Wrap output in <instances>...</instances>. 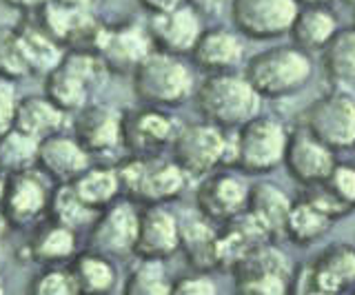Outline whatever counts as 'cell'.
I'll return each instance as SVG.
<instances>
[{
	"label": "cell",
	"instance_id": "44dd1931",
	"mask_svg": "<svg viewBox=\"0 0 355 295\" xmlns=\"http://www.w3.org/2000/svg\"><path fill=\"white\" fill-rule=\"evenodd\" d=\"M180 251V215L169 204H144L138 215L133 258L169 260Z\"/></svg>",
	"mask_w": 355,
	"mask_h": 295
},
{
	"label": "cell",
	"instance_id": "1f68e13d",
	"mask_svg": "<svg viewBox=\"0 0 355 295\" xmlns=\"http://www.w3.org/2000/svg\"><path fill=\"white\" fill-rule=\"evenodd\" d=\"M333 222L336 220H331L324 211H320L313 202L302 195V198L293 200L291 209H288L284 238L295 247H311L331 231Z\"/></svg>",
	"mask_w": 355,
	"mask_h": 295
},
{
	"label": "cell",
	"instance_id": "60d3db41",
	"mask_svg": "<svg viewBox=\"0 0 355 295\" xmlns=\"http://www.w3.org/2000/svg\"><path fill=\"white\" fill-rule=\"evenodd\" d=\"M18 91L16 82L0 78V136L14 127V114H16V102H18Z\"/></svg>",
	"mask_w": 355,
	"mask_h": 295
},
{
	"label": "cell",
	"instance_id": "681fc988",
	"mask_svg": "<svg viewBox=\"0 0 355 295\" xmlns=\"http://www.w3.org/2000/svg\"><path fill=\"white\" fill-rule=\"evenodd\" d=\"M347 5H351V7H355V0H344Z\"/></svg>",
	"mask_w": 355,
	"mask_h": 295
},
{
	"label": "cell",
	"instance_id": "52a82bcc",
	"mask_svg": "<svg viewBox=\"0 0 355 295\" xmlns=\"http://www.w3.org/2000/svg\"><path fill=\"white\" fill-rule=\"evenodd\" d=\"M229 131L209 120L180 125L171 145V158L184 169L189 178H202L207 173L225 167Z\"/></svg>",
	"mask_w": 355,
	"mask_h": 295
},
{
	"label": "cell",
	"instance_id": "4dcf8cb0",
	"mask_svg": "<svg viewBox=\"0 0 355 295\" xmlns=\"http://www.w3.org/2000/svg\"><path fill=\"white\" fill-rule=\"evenodd\" d=\"M340 29V20L331 7H300L288 36L306 53H320Z\"/></svg>",
	"mask_w": 355,
	"mask_h": 295
},
{
	"label": "cell",
	"instance_id": "d6986e66",
	"mask_svg": "<svg viewBox=\"0 0 355 295\" xmlns=\"http://www.w3.org/2000/svg\"><path fill=\"white\" fill-rule=\"evenodd\" d=\"M38 23L60 42L64 49H94L103 23L96 18L94 7H78L51 0L38 12Z\"/></svg>",
	"mask_w": 355,
	"mask_h": 295
},
{
	"label": "cell",
	"instance_id": "f907efd6",
	"mask_svg": "<svg viewBox=\"0 0 355 295\" xmlns=\"http://www.w3.org/2000/svg\"><path fill=\"white\" fill-rule=\"evenodd\" d=\"M353 27H355V7H353Z\"/></svg>",
	"mask_w": 355,
	"mask_h": 295
},
{
	"label": "cell",
	"instance_id": "f1b7e54d",
	"mask_svg": "<svg viewBox=\"0 0 355 295\" xmlns=\"http://www.w3.org/2000/svg\"><path fill=\"white\" fill-rule=\"evenodd\" d=\"M16 29H18L20 45H22V51H25L31 75H42L44 78L49 71L58 67L67 49L38 23V20L22 18L20 23H16Z\"/></svg>",
	"mask_w": 355,
	"mask_h": 295
},
{
	"label": "cell",
	"instance_id": "f546056e",
	"mask_svg": "<svg viewBox=\"0 0 355 295\" xmlns=\"http://www.w3.org/2000/svg\"><path fill=\"white\" fill-rule=\"evenodd\" d=\"M69 269L73 273L78 293L87 295H105L118 289V267L114 265V258L100 253L96 249L78 251L71 258Z\"/></svg>",
	"mask_w": 355,
	"mask_h": 295
},
{
	"label": "cell",
	"instance_id": "e0dca14e",
	"mask_svg": "<svg viewBox=\"0 0 355 295\" xmlns=\"http://www.w3.org/2000/svg\"><path fill=\"white\" fill-rule=\"evenodd\" d=\"M122 118L120 107L107 102H89L73 114V138L89 151L92 158H107L122 149Z\"/></svg>",
	"mask_w": 355,
	"mask_h": 295
},
{
	"label": "cell",
	"instance_id": "2e32d148",
	"mask_svg": "<svg viewBox=\"0 0 355 295\" xmlns=\"http://www.w3.org/2000/svg\"><path fill=\"white\" fill-rule=\"evenodd\" d=\"M295 0H231L233 29L251 40H275L288 34L297 16Z\"/></svg>",
	"mask_w": 355,
	"mask_h": 295
},
{
	"label": "cell",
	"instance_id": "e575fe53",
	"mask_svg": "<svg viewBox=\"0 0 355 295\" xmlns=\"http://www.w3.org/2000/svg\"><path fill=\"white\" fill-rule=\"evenodd\" d=\"M171 287L173 278L166 269V260L136 258L120 291L125 295H166L171 293Z\"/></svg>",
	"mask_w": 355,
	"mask_h": 295
},
{
	"label": "cell",
	"instance_id": "6da1fadb",
	"mask_svg": "<svg viewBox=\"0 0 355 295\" xmlns=\"http://www.w3.org/2000/svg\"><path fill=\"white\" fill-rule=\"evenodd\" d=\"M193 102L202 120H209L222 129H238L251 118L262 114L264 98L242 71L205 73L196 84Z\"/></svg>",
	"mask_w": 355,
	"mask_h": 295
},
{
	"label": "cell",
	"instance_id": "ba28073f",
	"mask_svg": "<svg viewBox=\"0 0 355 295\" xmlns=\"http://www.w3.org/2000/svg\"><path fill=\"white\" fill-rule=\"evenodd\" d=\"M238 293L247 295H282L291 291L293 267L284 251L273 240L251 249L231 269Z\"/></svg>",
	"mask_w": 355,
	"mask_h": 295
},
{
	"label": "cell",
	"instance_id": "cb8c5ba5",
	"mask_svg": "<svg viewBox=\"0 0 355 295\" xmlns=\"http://www.w3.org/2000/svg\"><path fill=\"white\" fill-rule=\"evenodd\" d=\"M27 262L36 265H69L78 253V231L44 217L33 226L29 242L22 247Z\"/></svg>",
	"mask_w": 355,
	"mask_h": 295
},
{
	"label": "cell",
	"instance_id": "bcb514c9",
	"mask_svg": "<svg viewBox=\"0 0 355 295\" xmlns=\"http://www.w3.org/2000/svg\"><path fill=\"white\" fill-rule=\"evenodd\" d=\"M62 3L78 5V7H94V0H62Z\"/></svg>",
	"mask_w": 355,
	"mask_h": 295
},
{
	"label": "cell",
	"instance_id": "5b68a950",
	"mask_svg": "<svg viewBox=\"0 0 355 295\" xmlns=\"http://www.w3.org/2000/svg\"><path fill=\"white\" fill-rule=\"evenodd\" d=\"M111 71L94 49H67L60 64L44 75V96L73 116L103 91Z\"/></svg>",
	"mask_w": 355,
	"mask_h": 295
},
{
	"label": "cell",
	"instance_id": "83f0119b",
	"mask_svg": "<svg viewBox=\"0 0 355 295\" xmlns=\"http://www.w3.org/2000/svg\"><path fill=\"white\" fill-rule=\"evenodd\" d=\"M218 229L220 224L200 213L180 217V251L189 269H218Z\"/></svg>",
	"mask_w": 355,
	"mask_h": 295
},
{
	"label": "cell",
	"instance_id": "f35d334b",
	"mask_svg": "<svg viewBox=\"0 0 355 295\" xmlns=\"http://www.w3.org/2000/svg\"><path fill=\"white\" fill-rule=\"evenodd\" d=\"M33 295H78L69 265H44L29 282Z\"/></svg>",
	"mask_w": 355,
	"mask_h": 295
},
{
	"label": "cell",
	"instance_id": "d590c367",
	"mask_svg": "<svg viewBox=\"0 0 355 295\" xmlns=\"http://www.w3.org/2000/svg\"><path fill=\"white\" fill-rule=\"evenodd\" d=\"M96 209H92V206L80 200V195L76 193L71 182L53 184L51 187L47 209V217H51V220L69 226L73 231H83V229L92 226V222L96 220Z\"/></svg>",
	"mask_w": 355,
	"mask_h": 295
},
{
	"label": "cell",
	"instance_id": "603a6c76",
	"mask_svg": "<svg viewBox=\"0 0 355 295\" xmlns=\"http://www.w3.org/2000/svg\"><path fill=\"white\" fill-rule=\"evenodd\" d=\"M89 151L73 136L64 131L40 140L38 145V171L44 173L53 184L73 182L80 173L92 165Z\"/></svg>",
	"mask_w": 355,
	"mask_h": 295
},
{
	"label": "cell",
	"instance_id": "74e56055",
	"mask_svg": "<svg viewBox=\"0 0 355 295\" xmlns=\"http://www.w3.org/2000/svg\"><path fill=\"white\" fill-rule=\"evenodd\" d=\"M29 64L16 25H0V78L20 82L29 78Z\"/></svg>",
	"mask_w": 355,
	"mask_h": 295
},
{
	"label": "cell",
	"instance_id": "277c9868",
	"mask_svg": "<svg viewBox=\"0 0 355 295\" xmlns=\"http://www.w3.org/2000/svg\"><path fill=\"white\" fill-rule=\"evenodd\" d=\"M133 93L140 105L175 109L196 91L193 64L184 56L153 49L131 73Z\"/></svg>",
	"mask_w": 355,
	"mask_h": 295
},
{
	"label": "cell",
	"instance_id": "7bdbcfd3",
	"mask_svg": "<svg viewBox=\"0 0 355 295\" xmlns=\"http://www.w3.org/2000/svg\"><path fill=\"white\" fill-rule=\"evenodd\" d=\"M9 9H16L22 14H38L44 5H49L51 0H3Z\"/></svg>",
	"mask_w": 355,
	"mask_h": 295
},
{
	"label": "cell",
	"instance_id": "7c38bea8",
	"mask_svg": "<svg viewBox=\"0 0 355 295\" xmlns=\"http://www.w3.org/2000/svg\"><path fill=\"white\" fill-rule=\"evenodd\" d=\"M251 184L242 171L220 167L200 178L196 189V211L216 224H225L247 209Z\"/></svg>",
	"mask_w": 355,
	"mask_h": 295
},
{
	"label": "cell",
	"instance_id": "d6a6232c",
	"mask_svg": "<svg viewBox=\"0 0 355 295\" xmlns=\"http://www.w3.org/2000/svg\"><path fill=\"white\" fill-rule=\"evenodd\" d=\"M322 71L338 87L355 84V27H340L320 51Z\"/></svg>",
	"mask_w": 355,
	"mask_h": 295
},
{
	"label": "cell",
	"instance_id": "484cf974",
	"mask_svg": "<svg viewBox=\"0 0 355 295\" xmlns=\"http://www.w3.org/2000/svg\"><path fill=\"white\" fill-rule=\"evenodd\" d=\"M291 204L293 200L288 198L280 184L260 180L251 184L244 213L262 229L266 238L275 242L277 238H284V222Z\"/></svg>",
	"mask_w": 355,
	"mask_h": 295
},
{
	"label": "cell",
	"instance_id": "ab89813d",
	"mask_svg": "<svg viewBox=\"0 0 355 295\" xmlns=\"http://www.w3.org/2000/svg\"><path fill=\"white\" fill-rule=\"evenodd\" d=\"M220 287L211 278V271H200V269H191L189 273L173 278V287H171L173 295H216Z\"/></svg>",
	"mask_w": 355,
	"mask_h": 295
},
{
	"label": "cell",
	"instance_id": "7a4b0ae2",
	"mask_svg": "<svg viewBox=\"0 0 355 295\" xmlns=\"http://www.w3.org/2000/svg\"><path fill=\"white\" fill-rule=\"evenodd\" d=\"M122 198L144 204H169L189 187L191 178L166 154L158 156H127L118 165Z\"/></svg>",
	"mask_w": 355,
	"mask_h": 295
},
{
	"label": "cell",
	"instance_id": "8fae6325",
	"mask_svg": "<svg viewBox=\"0 0 355 295\" xmlns=\"http://www.w3.org/2000/svg\"><path fill=\"white\" fill-rule=\"evenodd\" d=\"M180 123L171 109L147 107L129 109L122 118V149L127 156H158L166 154L173 145V138Z\"/></svg>",
	"mask_w": 355,
	"mask_h": 295
},
{
	"label": "cell",
	"instance_id": "3957f363",
	"mask_svg": "<svg viewBox=\"0 0 355 295\" xmlns=\"http://www.w3.org/2000/svg\"><path fill=\"white\" fill-rule=\"evenodd\" d=\"M242 73L264 100H280L304 89L313 78L315 64L311 53L291 42L258 51L244 62Z\"/></svg>",
	"mask_w": 355,
	"mask_h": 295
},
{
	"label": "cell",
	"instance_id": "30bf717a",
	"mask_svg": "<svg viewBox=\"0 0 355 295\" xmlns=\"http://www.w3.org/2000/svg\"><path fill=\"white\" fill-rule=\"evenodd\" d=\"M304 127L333 151L355 147V91L333 87L315 98L304 114Z\"/></svg>",
	"mask_w": 355,
	"mask_h": 295
},
{
	"label": "cell",
	"instance_id": "d4e9b609",
	"mask_svg": "<svg viewBox=\"0 0 355 295\" xmlns=\"http://www.w3.org/2000/svg\"><path fill=\"white\" fill-rule=\"evenodd\" d=\"M304 198L311 200L320 211H324L331 220L355 211V165L351 162H336L329 176L304 187Z\"/></svg>",
	"mask_w": 355,
	"mask_h": 295
},
{
	"label": "cell",
	"instance_id": "c3c4849f",
	"mask_svg": "<svg viewBox=\"0 0 355 295\" xmlns=\"http://www.w3.org/2000/svg\"><path fill=\"white\" fill-rule=\"evenodd\" d=\"M0 293H5V273L0 269Z\"/></svg>",
	"mask_w": 355,
	"mask_h": 295
},
{
	"label": "cell",
	"instance_id": "9c48e42d",
	"mask_svg": "<svg viewBox=\"0 0 355 295\" xmlns=\"http://www.w3.org/2000/svg\"><path fill=\"white\" fill-rule=\"evenodd\" d=\"M355 287V247L347 242H333L327 249L293 271L291 291L333 295Z\"/></svg>",
	"mask_w": 355,
	"mask_h": 295
},
{
	"label": "cell",
	"instance_id": "836d02e7",
	"mask_svg": "<svg viewBox=\"0 0 355 295\" xmlns=\"http://www.w3.org/2000/svg\"><path fill=\"white\" fill-rule=\"evenodd\" d=\"M71 184L76 193L80 195V200L96 211L122 198L118 169L111 165H94L92 162Z\"/></svg>",
	"mask_w": 355,
	"mask_h": 295
},
{
	"label": "cell",
	"instance_id": "ac0fdd59",
	"mask_svg": "<svg viewBox=\"0 0 355 295\" xmlns=\"http://www.w3.org/2000/svg\"><path fill=\"white\" fill-rule=\"evenodd\" d=\"M144 25H147L153 49L189 58L200 34L205 31V18L191 5L180 3L164 12L149 14Z\"/></svg>",
	"mask_w": 355,
	"mask_h": 295
},
{
	"label": "cell",
	"instance_id": "ffe728a7",
	"mask_svg": "<svg viewBox=\"0 0 355 295\" xmlns=\"http://www.w3.org/2000/svg\"><path fill=\"white\" fill-rule=\"evenodd\" d=\"M336 151L315 138L304 125L288 134L282 167H286L288 176L297 184L311 187V184L322 182L336 167Z\"/></svg>",
	"mask_w": 355,
	"mask_h": 295
},
{
	"label": "cell",
	"instance_id": "b9f144b4",
	"mask_svg": "<svg viewBox=\"0 0 355 295\" xmlns=\"http://www.w3.org/2000/svg\"><path fill=\"white\" fill-rule=\"evenodd\" d=\"M184 3L191 5L202 18H216L229 12L231 7V0H184Z\"/></svg>",
	"mask_w": 355,
	"mask_h": 295
},
{
	"label": "cell",
	"instance_id": "7dc6e473",
	"mask_svg": "<svg viewBox=\"0 0 355 295\" xmlns=\"http://www.w3.org/2000/svg\"><path fill=\"white\" fill-rule=\"evenodd\" d=\"M5 187H7V176L0 171V204H3V198H5Z\"/></svg>",
	"mask_w": 355,
	"mask_h": 295
},
{
	"label": "cell",
	"instance_id": "f6af8a7d",
	"mask_svg": "<svg viewBox=\"0 0 355 295\" xmlns=\"http://www.w3.org/2000/svg\"><path fill=\"white\" fill-rule=\"evenodd\" d=\"M300 7H331L333 0H295Z\"/></svg>",
	"mask_w": 355,
	"mask_h": 295
},
{
	"label": "cell",
	"instance_id": "7402d4cb",
	"mask_svg": "<svg viewBox=\"0 0 355 295\" xmlns=\"http://www.w3.org/2000/svg\"><path fill=\"white\" fill-rule=\"evenodd\" d=\"M189 60L202 73L240 71L247 62L244 36L229 27H205L196 47L189 53Z\"/></svg>",
	"mask_w": 355,
	"mask_h": 295
},
{
	"label": "cell",
	"instance_id": "ee69618b",
	"mask_svg": "<svg viewBox=\"0 0 355 295\" xmlns=\"http://www.w3.org/2000/svg\"><path fill=\"white\" fill-rule=\"evenodd\" d=\"M138 3L147 14H158V12H164V9H171L175 5L184 3V0H138Z\"/></svg>",
	"mask_w": 355,
	"mask_h": 295
},
{
	"label": "cell",
	"instance_id": "5bb4252c",
	"mask_svg": "<svg viewBox=\"0 0 355 295\" xmlns=\"http://www.w3.org/2000/svg\"><path fill=\"white\" fill-rule=\"evenodd\" d=\"M140 206L127 198H118L96 213L89 226V249H96L109 258H129L136 249Z\"/></svg>",
	"mask_w": 355,
	"mask_h": 295
},
{
	"label": "cell",
	"instance_id": "8d00e7d4",
	"mask_svg": "<svg viewBox=\"0 0 355 295\" xmlns=\"http://www.w3.org/2000/svg\"><path fill=\"white\" fill-rule=\"evenodd\" d=\"M40 140L27 136L25 131L11 127L0 136V171L5 176L38 167Z\"/></svg>",
	"mask_w": 355,
	"mask_h": 295
},
{
	"label": "cell",
	"instance_id": "4316f807",
	"mask_svg": "<svg viewBox=\"0 0 355 295\" xmlns=\"http://www.w3.org/2000/svg\"><path fill=\"white\" fill-rule=\"evenodd\" d=\"M69 114L51 102L44 93H31L22 96L16 102V114H14V127L25 131L27 136L44 140L53 134H60L69 127Z\"/></svg>",
	"mask_w": 355,
	"mask_h": 295
},
{
	"label": "cell",
	"instance_id": "4fadbf2b",
	"mask_svg": "<svg viewBox=\"0 0 355 295\" xmlns=\"http://www.w3.org/2000/svg\"><path fill=\"white\" fill-rule=\"evenodd\" d=\"M94 51L98 53L107 69L116 75H131L133 69L153 51V42L144 23L125 20L100 27Z\"/></svg>",
	"mask_w": 355,
	"mask_h": 295
},
{
	"label": "cell",
	"instance_id": "816d5d0a",
	"mask_svg": "<svg viewBox=\"0 0 355 295\" xmlns=\"http://www.w3.org/2000/svg\"><path fill=\"white\" fill-rule=\"evenodd\" d=\"M353 149H355V147H353Z\"/></svg>",
	"mask_w": 355,
	"mask_h": 295
},
{
	"label": "cell",
	"instance_id": "9a60e30c",
	"mask_svg": "<svg viewBox=\"0 0 355 295\" xmlns=\"http://www.w3.org/2000/svg\"><path fill=\"white\" fill-rule=\"evenodd\" d=\"M49 178L38 169L20 171L7 176L5 198L0 204L9 229H27L36 226L47 217L49 209Z\"/></svg>",
	"mask_w": 355,
	"mask_h": 295
},
{
	"label": "cell",
	"instance_id": "8992f818",
	"mask_svg": "<svg viewBox=\"0 0 355 295\" xmlns=\"http://www.w3.org/2000/svg\"><path fill=\"white\" fill-rule=\"evenodd\" d=\"M288 129L280 118L258 114L249 123L233 129L236 142V165L233 169L244 176H266L282 167L288 142Z\"/></svg>",
	"mask_w": 355,
	"mask_h": 295
}]
</instances>
